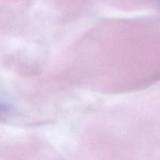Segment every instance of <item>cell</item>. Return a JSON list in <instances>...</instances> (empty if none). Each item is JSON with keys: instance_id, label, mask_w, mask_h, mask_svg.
<instances>
[{"instance_id": "1", "label": "cell", "mask_w": 160, "mask_h": 160, "mask_svg": "<svg viewBox=\"0 0 160 160\" xmlns=\"http://www.w3.org/2000/svg\"><path fill=\"white\" fill-rule=\"evenodd\" d=\"M13 111V106L6 102L0 100V117L9 114Z\"/></svg>"}]
</instances>
